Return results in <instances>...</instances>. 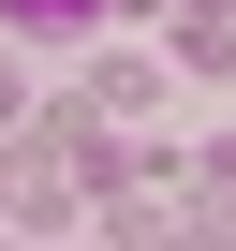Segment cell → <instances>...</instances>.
I'll use <instances>...</instances> for the list:
<instances>
[{
    "label": "cell",
    "instance_id": "cell-1",
    "mask_svg": "<svg viewBox=\"0 0 236 251\" xmlns=\"http://www.w3.org/2000/svg\"><path fill=\"white\" fill-rule=\"evenodd\" d=\"M89 15H103V0H0V30H15V45H74Z\"/></svg>",
    "mask_w": 236,
    "mask_h": 251
}]
</instances>
